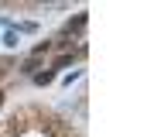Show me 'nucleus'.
Listing matches in <instances>:
<instances>
[{
	"label": "nucleus",
	"instance_id": "f257e3e1",
	"mask_svg": "<svg viewBox=\"0 0 147 137\" xmlns=\"http://www.w3.org/2000/svg\"><path fill=\"white\" fill-rule=\"evenodd\" d=\"M86 21H89V17H86V14H79L75 21H69V24H65V31H69V34H72V31H82V28H86Z\"/></svg>",
	"mask_w": 147,
	"mask_h": 137
},
{
	"label": "nucleus",
	"instance_id": "f03ea898",
	"mask_svg": "<svg viewBox=\"0 0 147 137\" xmlns=\"http://www.w3.org/2000/svg\"><path fill=\"white\" fill-rule=\"evenodd\" d=\"M0 103H3V93H0Z\"/></svg>",
	"mask_w": 147,
	"mask_h": 137
}]
</instances>
